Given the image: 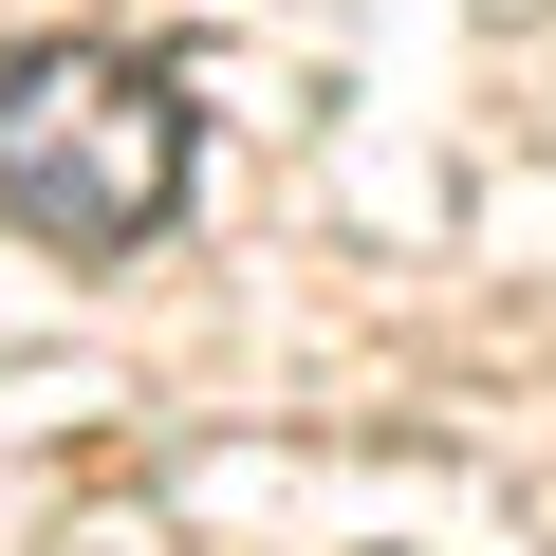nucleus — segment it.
I'll use <instances>...</instances> for the list:
<instances>
[{"instance_id": "f257e3e1", "label": "nucleus", "mask_w": 556, "mask_h": 556, "mask_svg": "<svg viewBox=\"0 0 556 556\" xmlns=\"http://www.w3.org/2000/svg\"><path fill=\"white\" fill-rule=\"evenodd\" d=\"M186 75L130 38H38L0 56V223L56 260H130L186 223Z\"/></svg>"}]
</instances>
